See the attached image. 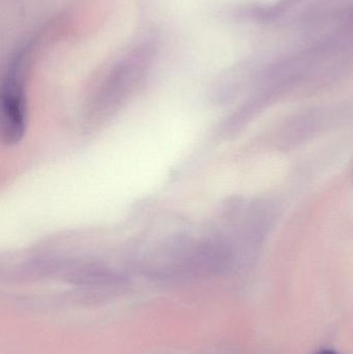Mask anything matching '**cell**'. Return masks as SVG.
Instances as JSON below:
<instances>
[{"mask_svg":"<svg viewBox=\"0 0 353 354\" xmlns=\"http://www.w3.org/2000/svg\"><path fill=\"white\" fill-rule=\"evenodd\" d=\"M316 354H339L336 351H331V349H323V351H318Z\"/></svg>","mask_w":353,"mask_h":354,"instance_id":"6da1fadb","label":"cell"}]
</instances>
